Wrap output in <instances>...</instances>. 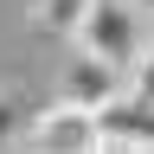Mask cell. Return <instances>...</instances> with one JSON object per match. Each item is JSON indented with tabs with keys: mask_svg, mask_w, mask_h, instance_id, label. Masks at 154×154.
<instances>
[{
	"mask_svg": "<svg viewBox=\"0 0 154 154\" xmlns=\"http://www.w3.org/2000/svg\"><path fill=\"white\" fill-rule=\"evenodd\" d=\"M148 38H154V19L135 0H90L84 26H77V45L109 58V64H122V71H135V58L148 51Z\"/></svg>",
	"mask_w": 154,
	"mask_h": 154,
	"instance_id": "cell-1",
	"label": "cell"
},
{
	"mask_svg": "<svg viewBox=\"0 0 154 154\" xmlns=\"http://www.w3.org/2000/svg\"><path fill=\"white\" fill-rule=\"evenodd\" d=\"M19 148H64V154H84V148H96V109L58 96L45 116L26 122V141H19Z\"/></svg>",
	"mask_w": 154,
	"mask_h": 154,
	"instance_id": "cell-2",
	"label": "cell"
},
{
	"mask_svg": "<svg viewBox=\"0 0 154 154\" xmlns=\"http://www.w3.org/2000/svg\"><path fill=\"white\" fill-rule=\"evenodd\" d=\"M128 90V71L122 64H109V58H96L77 45L64 58V77H58V96H71V103H84V109H103L109 96H122Z\"/></svg>",
	"mask_w": 154,
	"mask_h": 154,
	"instance_id": "cell-3",
	"label": "cell"
},
{
	"mask_svg": "<svg viewBox=\"0 0 154 154\" xmlns=\"http://www.w3.org/2000/svg\"><path fill=\"white\" fill-rule=\"evenodd\" d=\"M96 148H154V96L122 90L96 109Z\"/></svg>",
	"mask_w": 154,
	"mask_h": 154,
	"instance_id": "cell-4",
	"label": "cell"
},
{
	"mask_svg": "<svg viewBox=\"0 0 154 154\" xmlns=\"http://www.w3.org/2000/svg\"><path fill=\"white\" fill-rule=\"evenodd\" d=\"M90 0H32V26L38 32H58V38H77Z\"/></svg>",
	"mask_w": 154,
	"mask_h": 154,
	"instance_id": "cell-5",
	"label": "cell"
},
{
	"mask_svg": "<svg viewBox=\"0 0 154 154\" xmlns=\"http://www.w3.org/2000/svg\"><path fill=\"white\" fill-rule=\"evenodd\" d=\"M19 141H26V103L0 90V148H19Z\"/></svg>",
	"mask_w": 154,
	"mask_h": 154,
	"instance_id": "cell-6",
	"label": "cell"
},
{
	"mask_svg": "<svg viewBox=\"0 0 154 154\" xmlns=\"http://www.w3.org/2000/svg\"><path fill=\"white\" fill-rule=\"evenodd\" d=\"M128 84L141 90V96H154V38H148V51L135 58V71H128Z\"/></svg>",
	"mask_w": 154,
	"mask_h": 154,
	"instance_id": "cell-7",
	"label": "cell"
},
{
	"mask_svg": "<svg viewBox=\"0 0 154 154\" xmlns=\"http://www.w3.org/2000/svg\"><path fill=\"white\" fill-rule=\"evenodd\" d=\"M135 7H141V13H148V19H154V0H135Z\"/></svg>",
	"mask_w": 154,
	"mask_h": 154,
	"instance_id": "cell-8",
	"label": "cell"
}]
</instances>
